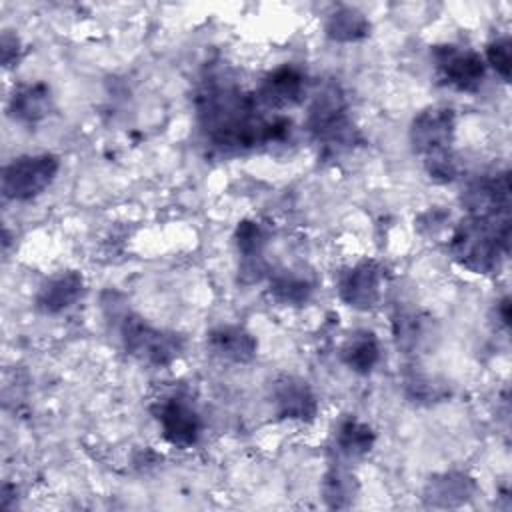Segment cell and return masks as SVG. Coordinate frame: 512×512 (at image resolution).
<instances>
[{
	"label": "cell",
	"instance_id": "6da1fadb",
	"mask_svg": "<svg viewBox=\"0 0 512 512\" xmlns=\"http://www.w3.org/2000/svg\"><path fill=\"white\" fill-rule=\"evenodd\" d=\"M196 118L206 140L222 152L252 150L282 142L292 122L280 114L264 116L254 94H248L226 74L206 76L194 98Z\"/></svg>",
	"mask_w": 512,
	"mask_h": 512
},
{
	"label": "cell",
	"instance_id": "7a4b0ae2",
	"mask_svg": "<svg viewBox=\"0 0 512 512\" xmlns=\"http://www.w3.org/2000/svg\"><path fill=\"white\" fill-rule=\"evenodd\" d=\"M510 250V214L474 216L458 222L450 236V254L474 274L498 272Z\"/></svg>",
	"mask_w": 512,
	"mask_h": 512
},
{
	"label": "cell",
	"instance_id": "3957f363",
	"mask_svg": "<svg viewBox=\"0 0 512 512\" xmlns=\"http://www.w3.org/2000/svg\"><path fill=\"white\" fill-rule=\"evenodd\" d=\"M454 132V110L446 106L424 108L410 124L412 150L422 156L426 174L434 182L446 184L456 178V158L452 152Z\"/></svg>",
	"mask_w": 512,
	"mask_h": 512
},
{
	"label": "cell",
	"instance_id": "277c9868",
	"mask_svg": "<svg viewBox=\"0 0 512 512\" xmlns=\"http://www.w3.org/2000/svg\"><path fill=\"white\" fill-rule=\"evenodd\" d=\"M306 128L326 156H338L358 144L360 134L354 126L342 88L336 82L322 84L308 106Z\"/></svg>",
	"mask_w": 512,
	"mask_h": 512
},
{
	"label": "cell",
	"instance_id": "5b68a950",
	"mask_svg": "<svg viewBox=\"0 0 512 512\" xmlns=\"http://www.w3.org/2000/svg\"><path fill=\"white\" fill-rule=\"evenodd\" d=\"M118 332L124 350L130 356L156 368L172 364L184 350V340L180 334L160 330L132 312L122 314Z\"/></svg>",
	"mask_w": 512,
	"mask_h": 512
},
{
	"label": "cell",
	"instance_id": "8992f818",
	"mask_svg": "<svg viewBox=\"0 0 512 512\" xmlns=\"http://www.w3.org/2000/svg\"><path fill=\"white\" fill-rule=\"evenodd\" d=\"M58 170L60 158L54 154L18 156L2 170V194L14 202L32 200L54 182Z\"/></svg>",
	"mask_w": 512,
	"mask_h": 512
},
{
	"label": "cell",
	"instance_id": "52a82bcc",
	"mask_svg": "<svg viewBox=\"0 0 512 512\" xmlns=\"http://www.w3.org/2000/svg\"><path fill=\"white\" fill-rule=\"evenodd\" d=\"M430 56L446 86L470 94L480 90L486 76V64L478 52L456 44H438L430 50Z\"/></svg>",
	"mask_w": 512,
	"mask_h": 512
},
{
	"label": "cell",
	"instance_id": "ba28073f",
	"mask_svg": "<svg viewBox=\"0 0 512 512\" xmlns=\"http://www.w3.org/2000/svg\"><path fill=\"white\" fill-rule=\"evenodd\" d=\"M152 412L168 444L176 448H192L200 440L204 430L202 416L188 398L180 394L166 396L156 402Z\"/></svg>",
	"mask_w": 512,
	"mask_h": 512
},
{
	"label": "cell",
	"instance_id": "9c48e42d",
	"mask_svg": "<svg viewBox=\"0 0 512 512\" xmlns=\"http://www.w3.org/2000/svg\"><path fill=\"white\" fill-rule=\"evenodd\" d=\"M384 272L376 260H360L338 276V296L354 310H370L382 296Z\"/></svg>",
	"mask_w": 512,
	"mask_h": 512
},
{
	"label": "cell",
	"instance_id": "30bf717a",
	"mask_svg": "<svg viewBox=\"0 0 512 512\" xmlns=\"http://www.w3.org/2000/svg\"><path fill=\"white\" fill-rule=\"evenodd\" d=\"M510 194V174L504 170L470 180L462 192V204L474 216L510 214Z\"/></svg>",
	"mask_w": 512,
	"mask_h": 512
},
{
	"label": "cell",
	"instance_id": "8fae6325",
	"mask_svg": "<svg viewBox=\"0 0 512 512\" xmlns=\"http://www.w3.org/2000/svg\"><path fill=\"white\" fill-rule=\"evenodd\" d=\"M304 94L306 74L292 64H282L262 78L254 96L262 108L282 110L302 102Z\"/></svg>",
	"mask_w": 512,
	"mask_h": 512
},
{
	"label": "cell",
	"instance_id": "7c38bea8",
	"mask_svg": "<svg viewBox=\"0 0 512 512\" xmlns=\"http://www.w3.org/2000/svg\"><path fill=\"white\" fill-rule=\"evenodd\" d=\"M276 416L296 422H312L318 414V400L306 380L284 374L272 386Z\"/></svg>",
	"mask_w": 512,
	"mask_h": 512
},
{
	"label": "cell",
	"instance_id": "4fadbf2b",
	"mask_svg": "<svg viewBox=\"0 0 512 512\" xmlns=\"http://www.w3.org/2000/svg\"><path fill=\"white\" fill-rule=\"evenodd\" d=\"M84 294V278L76 270L58 272L56 276L48 278L34 300L38 312L46 316H56L72 308Z\"/></svg>",
	"mask_w": 512,
	"mask_h": 512
},
{
	"label": "cell",
	"instance_id": "5bb4252c",
	"mask_svg": "<svg viewBox=\"0 0 512 512\" xmlns=\"http://www.w3.org/2000/svg\"><path fill=\"white\" fill-rule=\"evenodd\" d=\"M270 242V230L256 220H242L234 230V244L238 254L242 256V276H250L248 280H260L266 272L264 264V248Z\"/></svg>",
	"mask_w": 512,
	"mask_h": 512
},
{
	"label": "cell",
	"instance_id": "9a60e30c",
	"mask_svg": "<svg viewBox=\"0 0 512 512\" xmlns=\"http://www.w3.org/2000/svg\"><path fill=\"white\" fill-rule=\"evenodd\" d=\"M206 344L216 358L234 364L250 362L258 350L254 334L236 324H220L212 328L206 336Z\"/></svg>",
	"mask_w": 512,
	"mask_h": 512
},
{
	"label": "cell",
	"instance_id": "2e32d148",
	"mask_svg": "<svg viewBox=\"0 0 512 512\" xmlns=\"http://www.w3.org/2000/svg\"><path fill=\"white\" fill-rule=\"evenodd\" d=\"M476 494V482L464 472H442L428 480L424 500L430 506L452 508L468 502Z\"/></svg>",
	"mask_w": 512,
	"mask_h": 512
},
{
	"label": "cell",
	"instance_id": "e0dca14e",
	"mask_svg": "<svg viewBox=\"0 0 512 512\" xmlns=\"http://www.w3.org/2000/svg\"><path fill=\"white\" fill-rule=\"evenodd\" d=\"M52 110V94L48 84L34 82L18 86L8 102V114L20 124H36Z\"/></svg>",
	"mask_w": 512,
	"mask_h": 512
},
{
	"label": "cell",
	"instance_id": "ac0fdd59",
	"mask_svg": "<svg viewBox=\"0 0 512 512\" xmlns=\"http://www.w3.org/2000/svg\"><path fill=\"white\" fill-rule=\"evenodd\" d=\"M316 290V278L302 268H284L270 276V296L284 306H302Z\"/></svg>",
	"mask_w": 512,
	"mask_h": 512
},
{
	"label": "cell",
	"instance_id": "d6986e66",
	"mask_svg": "<svg viewBox=\"0 0 512 512\" xmlns=\"http://www.w3.org/2000/svg\"><path fill=\"white\" fill-rule=\"evenodd\" d=\"M340 358L352 372L370 374L382 358L378 336L372 330L352 332L340 348Z\"/></svg>",
	"mask_w": 512,
	"mask_h": 512
},
{
	"label": "cell",
	"instance_id": "ffe728a7",
	"mask_svg": "<svg viewBox=\"0 0 512 512\" xmlns=\"http://www.w3.org/2000/svg\"><path fill=\"white\" fill-rule=\"evenodd\" d=\"M324 32L330 40L350 44L370 34L368 18L354 6H338L324 20Z\"/></svg>",
	"mask_w": 512,
	"mask_h": 512
},
{
	"label": "cell",
	"instance_id": "44dd1931",
	"mask_svg": "<svg viewBox=\"0 0 512 512\" xmlns=\"http://www.w3.org/2000/svg\"><path fill=\"white\" fill-rule=\"evenodd\" d=\"M374 440H376L374 430L356 418L342 420L334 434V446L344 458L366 456L372 450Z\"/></svg>",
	"mask_w": 512,
	"mask_h": 512
},
{
	"label": "cell",
	"instance_id": "7402d4cb",
	"mask_svg": "<svg viewBox=\"0 0 512 512\" xmlns=\"http://www.w3.org/2000/svg\"><path fill=\"white\" fill-rule=\"evenodd\" d=\"M356 492H358L356 478L352 474H348L346 470L332 468L324 476L322 494H324V500L330 508H348V506H352V502L356 498Z\"/></svg>",
	"mask_w": 512,
	"mask_h": 512
},
{
	"label": "cell",
	"instance_id": "603a6c76",
	"mask_svg": "<svg viewBox=\"0 0 512 512\" xmlns=\"http://www.w3.org/2000/svg\"><path fill=\"white\" fill-rule=\"evenodd\" d=\"M394 336L402 350H416L426 338V320L416 312L398 314L394 320Z\"/></svg>",
	"mask_w": 512,
	"mask_h": 512
},
{
	"label": "cell",
	"instance_id": "cb8c5ba5",
	"mask_svg": "<svg viewBox=\"0 0 512 512\" xmlns=\"http://www.w3.org/2000/svg\"><path fill=\"white\" fill-rule=\"evenodd\" d=\"M488 64L504 82H510L512 72V56H510V38L500 36L486 44V60Z\"/></svg>",
	"mask_w": 512,
	"mask_h": 512
},
{
	"label": "cell",
	"instance_id": "d4e9b609",
	"mask_svg": "<svg viewBox=\"0 0 512 512\" xmlns=\"http://www.w3.org/2000/svg\"><path fill=\"white\" fill-rule=\"evenodd\" d=\"M22 56V44L20 38L16 34H12L10 30L2 32V64L4 68L14 66Z\"/></svg>",
	"mask_w": 512,
	"mask_h": 512
},
{
	"label": "cell",
	"instance_id": "484cf974",
	"mask_svg": "<svg viewBox=\"0 0 512 512\" xmlns=\"http://www.w3.org/2000/svg\"><path fill=\"white\" fill-rule=\"evenodd\" d=\"M496 308H498V316H500L502 326L508 328V326H510V300H508V296H504V298L496 304Z\"/></svg>",
	"mask_w": 512,
	"mask_h": 512
}]
</instances>
